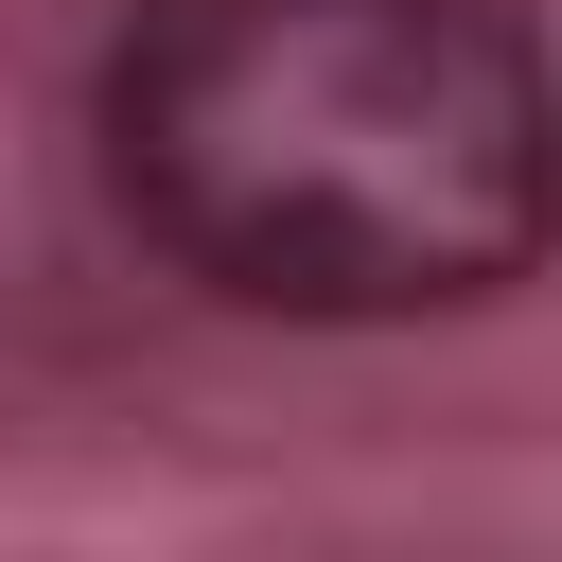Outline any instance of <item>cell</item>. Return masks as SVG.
Returning <instances> with one entry per match:
<instances>
[{
    "mask_svg": "<svg viewBox=\"0 0 562 562\" xmlns=\"http://www.w3.org/2000/svg\"><path fill=\"white\" fill-rule=\"evenodd\" d=\"M123 211L263 316H439L544 246L527 0H140L105 70Z\"/></svg>",
    "mask_w": 562,
    "mask_h": 562,
    "instance_id": "cell-1",
    "label": "cell"
}]
</instances>
